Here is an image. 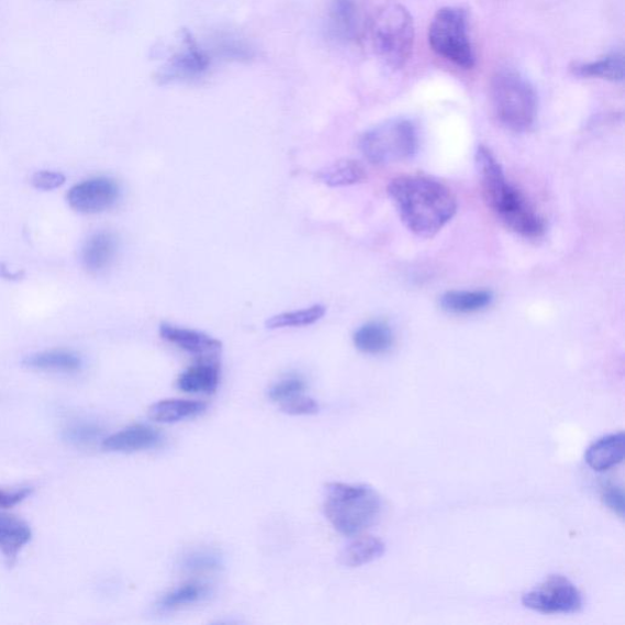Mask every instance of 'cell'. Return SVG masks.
I'll return each instance as SVG.
<instances>
[{
	"label": "cell",
	"instance_id": "obj_1",
	"mask_svg": "<svg viewBox=\"0 0 625 625\" xmlns=\"http://www.w3.org/2000/svg\"><path fill=\"white\" fill-rule=\"evenodd\" d=\"M388 192L405 227L423 238L440 233L457 212L453 191L443 182L421 175L393 179Z\"/></svg>",
	"mask_w": 625,
	"mask_h": 625
},
{
	"label": "cell",
	"instance_id": "obj_2",
	"mask_svg": "<svg viewBox=\"0 0 625 625\" xmlns=\"http://www.w3.org/2000/svg\"><path fill=\"white\" fill-rule=\"evenodd\" d=\"M482 197L500 221L513 233L526 238H539L545 234L544 219L525 197L512 186L500 161L486 146L476 156Z\"/></svg>",
	"mask_w": 625,
	"mask_h": 625
},
{
	"label": "cell",
	"instance_id": "obj_3",
	"mask_svg": "<svg viewBox=\"0 0 625 625\" xmlns=\"http://www.w3.org/2000/svg\"><path fill=\"white\" fill-rule=\"evenodd\" d=\"M381 510L379 493L368 486L328 482L325 487L324 513L339 534L364 533L378 522Z\"/></svg>",
	"mask_w": 625,
	"mask_h": 625
},
{
	"label": "cell",
	"instance_id": "obj_4",
	"mask_svg": "<svg viewBox=\"0 0 625 625\" xmlns=\"http://www.w3.org/2000/svg\"><path fill=\"white\" fill-rule=\"evenodd\" d=\"M490 100L493 114L503 127L524 133L534 125L537 96L532 83L520 72L506 69L493 75Z\"/></svg>",
	"mask_w": 625,
	"mask_h": 625
},
{
	"label": "cell",
	"instance_id": "obj_5",
	"mask_svg": "<svg viewBox=\"0 0 625 625\" xmlns=\"http://www.w3.org/2000/svg\"><path fill=\"white\" fill-rule=\"evenodd\" d=\"M372 46L379 58L392 69H402L412 56L414 23L409 10L401 4H389L372 20Z\"/></svg>",
	"mask_w": 625,
	"mask_h": 625
},
{
	"label": "cell",
	"instance_id": "obj_6",
	"mask_svg": "<svg viewBox=\"0 0 625 625\" xmlns=\"http://www.w3.org/2000/svg\"><path fill=\"white\" fill-rule=\"evenodd\" d=\"M420 137L410 120L393 119L361 135L359 149L376 166L412 158L418 150Z\"/></svg>",
	"mask_w": 625,
	"mask_h": 625
},
{
	"label": "cell",
	"instance_id": "obj_7",
	"mask_svg": "<svg viewBox=\"0 0 625 625\" xmlns=\"http://www.w3.org/2000/svg\"><path fill=\"white\" fill-rule=\"evenodd\" d=\"M432 49L457 67L475 68L476 54L471 46L465 10L446 7L435 14L427 32Z\"/></svg>",
	"mask_w": 625,
	"mask_h": 625
},
{
	"label": "cell",
	"instance_id": "obj_8",
	"mask_svg": "<svg viewBox=\"0 0 625 625\" xmlns=\"http://www.w3.org/2000/svg\"><path fill=\"white\" fill-rule=\"evenodd\" d=\"M523 605L543 614H570L583 609V596L568 578L547 577L522 598Z\"/></svg>",
	"mask_w": 625,
	"mask_h": 625
},
{
	"label": "cell",
	"instance_id": "obj_9",
	"mask_svg": "<svg viewBox=\"0 0 625 625\" xmlns=\"http://www.w3.org/2000/svg\"><path fill=\"white\" fill-rule=\"evenodd\" d=\"M211 63L208 53L197 45L189 32H185L181 49L158 71L157 80L166 85L200 79L210 70Z\"/></svg>",
	"mask_w": 625,
	"mask_h": 625
},
{
	"label": "cell",
	"instance_id": "obj_10",
	"mask_svg": "<svg viewBox=\"0 0 625 625\" xmlns=\"http://www.w3.org/2000/svg\"><path fill=\"white\" fill-rule=\"evenodd\" d=\"M119 183L111 178L100 177L75 185L68 193V202L74 211L96 214L111 210L119 199Z\"/></svg>",
	"mask_w": 625,
	"mask_h": 625
},
{
	"label": "cell",
	"instance_id": "obj_11",
	"mask_svg": "<svg viewBox=\"0 0 625 625\" xmlns=\"http://www.w3.org/2000/svg\"><path fill=\"white\" fill-rule=\"evenodd\" d=\"M159 334L169 344L197 357L212 359L222 354L223 344L219 339L191 328L163 323Z\"/></svg>",
	"mask_w": 625,
	"mask_h": 625
},
{
	"label": "cell",
	"instance_id": "obj_12",
	"mask_svg": "<svg viewBox=\"0 0 625 625\" xmlns=\"http://www.w3.org/2000/svg\"><path fill=\"white\" fill-rule=\"evenodd\" d=\"M161 443L160 433L155 427L135 424L109 437L102 444L109 453H138L155 448Z\"/></svg>",
	"mask_w": 625,
	"mask_h": 625
},
{
	"label": "cell",
	"instance_id": "obj_13",
	"mask_svg": "<svg viewBox=\"0 0 625 625\" xmlns=\"http://www.w3.org/2000/svg\"><path fill=\"white\" fill-rule=\"evenodd\" d=\"M31 540L32 529L25 521L16 515L0 512V553L10 566Z\"/></svg>",
	"mask_w": 625,
	"mask_h": 625
},
{
	"label": "cell",
	"instance_id": "obj_14",
	"mask_svg": "<svg viewBox=\"0 0 625 625\" xmlns=\"http://www.w3.org/2000/svg\"><path fill=\"white\" fill-rule=\"evenodd\" d=\"M119 247L118 237L111 232L93 234L82 248L81 259L83 267L90 272H100L111 267L116 257Z\"/></svg>",
	"mask_w": 625,
	"mask_h": 625
},
{
	"label": "cell",
	"instance_id": "obj_15",
	"mask_svg": "<svg viewBox=\"0 0 625 625\" xmlns=\"http://www.w3.org/2000/svg\"><path fill=\"white\" fill-rule=\"evenodd\" d=\"M221 383V368L211 359H204L181 372L177 387L185 393L212 394Z\"/></svg>",
	"mask_w": 625,
	"mask_h": 625
},
{
	"label": "cell",
	"instance_id": "obj_16",
	"mask_svg": "<svg viewBox=\"0 0 625 625\" xmlns=\"http://www.w3.org/2000/svg\"><path fill=\"white\" fill-rule=\"evenodd\" d=\"M625 437L623 433L599 438L585 453V462L591 469L606 471L623 462Z\"/></svg>",
	"mask_w": 625,
	"mask_h": 625
},
{
	"label": "cell",
	"instance_id": "obj_17",
	"mask_svg": "<svg viewBox=\"0 0 625 625\" xmlns=\"http://www.w3.org/2000/svg\"><path fill=\"white\" fill-rule=\"evenodd\" d=\"M23 365L32 370L52 372H78L83 367L80 355L69 349H49L32 354L23 360Z\"/></svg>",
	"mask_w": 625,
	"mask_h": 625
},
{
	"label": "cell",
	"instance_id": "obj_18",
	"mask_svg": "<svg viewBox=\"0 0 625 625\" xmlns=\"http://www.w3.org/2000/svg\"><path fill=\"white\" fill-rule=\"evenodd\" d=\"M207 410V404L200 401L169 399L161 400L149 408V418L163 423H179L196 418Z\"/></svg>",
	"mask_w": 625,
	"mask_h": 625
},
{
	"label": "cell",
	"instance_id": "obj_19",
	"mask_svg": "<svg viewBox=\"0 0 625 625\" xmlns=\"http://www.w3.org/2000/svg\"><path fill=\"white\" fill-rule=\"evenodd\" d=\"M570 71L578 78L621 82L624 79V56L622 52H614L600 60L576 63Z\"/></svg>",
	"mask_w": 625,
	"mask_h": 625
},
{
	"label": "cell",
	"instance_id": "obj_20",
	"mask_svg": "<svg viewBox=\"0 0 625 625\" xmlns=\"http://www.w3.org/2000/svg\"><path fill=\"white\" fill-rule=\"evenodd\" d=\"M354 343L361 354L381 355L393 345L391 327L383 322H369L361 325L354 335Z\"/></svg>",
	"mask_w": 625,
	"mask_h": 625
},
{
	"label": "cell",
	"instance_id": "obj_21",
	"mask_svg": "<svg viewBox=\"0 0 625 625\" xmlns=\"http://www.w3.org/2000/svg\"><path fill=\"white\" fill-rule=\"evenodd\" d=\"M328 23L335 37L353 41L358 35L359 15L356 0H333Z\"/></svg>",
	"mask_w": 625,
	"mask_h": 625
},
{
	"label": "cell",
	"instance_id": "obj_22",
	"mask_svg": "<svg viewBox=\"0 0 625 625\" xmlns=\"http://www.w3.org/2000/svg\"><path fill=\"white\" fill-rule=\"evenodd\" d=\"M493 295L487 290L448 291L442 300V309L453 314H471L484 311L491 305Z\"/></svg>",
	"mask_w": 625,
	"mask_h": 625
},
{
	"label": "cell",
	"instance_id": "obj_23",
	"mask_svg": "<svg viewBox=\"0 0 625 625\" xmlns=\"http://www.w3.org/2000/svg\"><path fill=\"white\" fill-rule=\"evenodd\" d=\"M386 553V544L372 536L358 537L339 555V563L349 568L368 565Z\"/></svg>",
	"mask_w": 625,
	"mask_h": 625
},
{
	"label": "cell",
	"instance_id": "obj_24",
	"mask_svg": "<svg viewBox=\"0 0 625 625\" xmlns=\"http://www.w3.org/2000/svg\"><path fill=\"white\" fill-rule=\"evenodd\" d=\"M331 188H343L364 182L368 175L364 164L354 159L338 160L317 175Z\"/></svg>",
	"mask_w": 625,
	"mask_h": 625
},
{
	"label": "cell",
	"instance_id": "obj_25",
	"mask_svg": "<svg viewBox=\"0 0 625 625\" xmlns=\"http://www.w3.org/2000/svg\"><path fill=\"white\" fill-rule=\"evenodd\" d=\"M211 596V588L201 581H189L177 589L167 592L159 602L163 611H175L194 605Z\"/></svg>",
	"mask_w": 625,
	"mask_h": 625
},
{
	"label": "cell",
	"instance_id": "obj_26",
	"mask_svg": "<svg viewBox=\"0 0 625 625\" xmlns=\"http://www.w3.org/2000/svg\"><path fill=\"white\" fill-rule=\"evenodd\" d=\"M224 566L223 556L214 548L201 547L182 555L180 568L188 573H213Z\"/></svg>",
	"mask_w": 625,
	"mask_h": 625
},
{
	"label": "cell",
	"instance_id": "obj_27",
	"mask_svg": "<svg viewBox=\"0 0 625 625\" xmlns=\"http://www.w3.org/2000/svg\"><path fill=\"white\" fill-rule=\"evenodd\" d=\"M325 314V306L315 304L310 306V309L274 315L269 317L266 326L270 328V331H274V328L312 325L320 322Z\"/></svg>",
	"mask_w": 625,
	"mask_h": 625
},
{
	"label": "cell",
	"instance_id": "obj_28",
	"mask_svg": "<svg viewBox=\"0 0 625 625\" xmlns=\"http://www.w3.org/2000/svg\"><path fill=\"white\" fill-rule=\"evenodd\" d=\"M306 389L305 380L300 376H290L274 383L269 390V399L280 404L303 394Z\"/></svg>",
	"mask_w": 625,
	"mask_h": 625
},
{
	"label": "cell",
	"instance_id": "obj_29",
	"mask_svg": "<svg viewBox=\"0 0 625 625\" xmlns=\"http://www.w3.org/2000/svg\"><path fill=\"white\" fill-rule=\"evenodd\" d=\"M101 429L91 423L75 424L65 431V438L76 445H89L101 436Z\"/></svg>",
	"mask_w": 625,
	"mask_h": 625
},
{
	"label": "cell",
	"instance_id": "obj_30",
	"mask_svg": "<svg viewBox=\"0 0 625 625\" xmlns=\"http://www.w3.org/2000/svg\"><path fill=\"white\" fill-rule=\"evenodd\" d=\"M281 410L291 415H312L320 412V404L303 394L281 404Z\"/></svg>",
	"mask_w": 625,
	"mask_h": 625
},
{
	"label": "cell",
	"instance_id": "obj_31",
	"mask_svg": "<svg viewBox=\"0 0 625 625\" xmlns=\"http://www.w3.org/2000/svg\"><path fill=\"white\" fill-rule=\"evenodd\" d=\"M34 489L30 487L0 488V509H10L26 500Z\"/></svg>",
	"mask_w": 625,
	"mask_h": 625
},
{
	"label": "cell",
	"instance_id": "obj_32",
	"mask_svg": "<svg viewBox=\"0 0 625 625\" xmlns=\"http://www.w3.org/2000/svg\"><path fill=\"white\" fill-rule=\"evenodd\" d=\"M64 182V175L57 171H38L34 175V178H32V185H34L36 189L45 191L58 189Z\"/></svg>",
	"mask_w": 625,
	"mask_h": 625
},
{
	"label": "cell",
	"instance_id": "obj_33",
	"mask_svg": "<svg viewBox=\"0 0 625 625\" xmlns=\"http://www.w3.org/2000/svg\"><path fill=\"white\" fill-rule=\"evenodd\" d=\"M602 500L605 502L606 506L614 513L618 514L620 517L624 515V493L623 490L611 486L603 490Z\"/></svg>",
	"mask_w": 625,
	"mask_h": 625
}]
</instances>
